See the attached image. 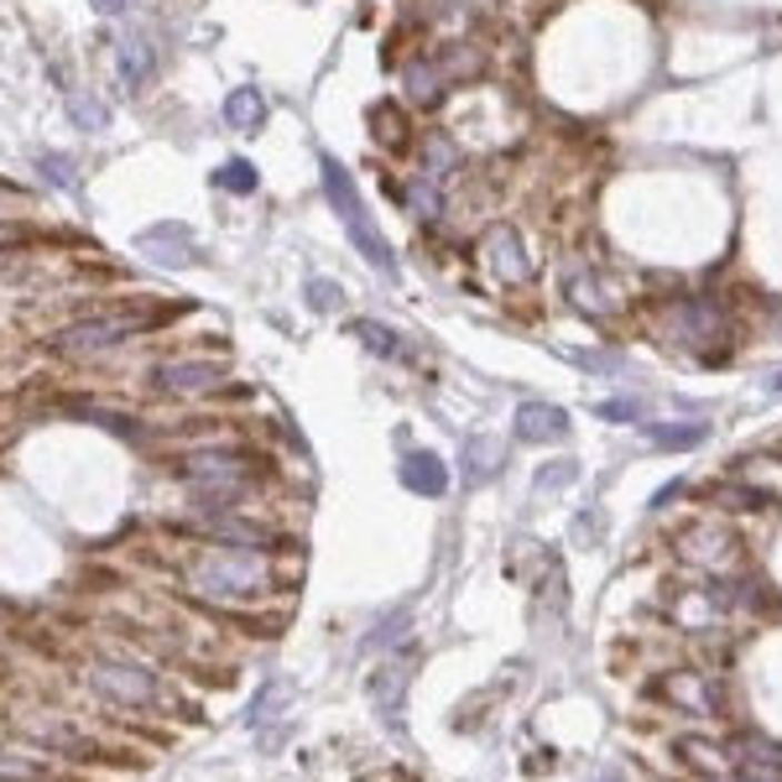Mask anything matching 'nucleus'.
<instances>
[{
	"mask_svg": "<svg viewBox=\"0 0 782 782\" xmlns=\"http://www.w3.org/2000/svg\"><path fill=\"white\" fill-rule=\"evenodd\" d=\"M272 579L277 574H272V563H267L261 548H230V543L204 553V559L188 569V584H193L214 611H235L245 600H261L272 590Z\"/></svg>",
	"mask_w": 782,
	"mask_h": 782,
	"instance_id": "f257e3e1",
	"label": "nucleus"
},
{
	"mask_svg": "<svg viewBox=\"0 0 782 782\" xmlns=\"http://www.w3.org/2000/svg\"><path fill=\"white\" fill-rule=\"evenodd\" d=\"M178 475L193 495H204V507L230 511L240 501H251L255 491V460L240 449H193L178 460Z\"/></svg>",
	"mask_w": 782,
	"mask_h": 782,
	"instance_id": "f03ea898",
	"label": "nucleus"
},
{
	"mask_svg": "<svg viewBox=\"0 0 782 782\" xmlns=\"http://www.w3.org/2000/svg\"><path fill=\"white\" fill-rule=\"evenodd\" d=\"M323 193H329L334 214L344 220L350 240L360 245V255L371 261L375 272H391V267H397V255H391L387 235L375 230L371 214H365V204H360V193H355V178H350V168H344V162H334V157H323Z\"/></svg>",
	"mask_w": 782,
	"mask_h": 782,
	"instance_id": "7ed1b4c3",
	"label": "nucleus"
},
{
	"mask_svg": "<svg viewBox=\"0 0 782 782\" xmlns=\"http://www.w3.org/2000/svg\"><path fill=\"white\" fill-rule=\"evenodd\" d=\"M89 689H94L104 704H116V710L168 714L162 710V679L141 663H116V658H104V663L89 668Z\"/></svg>",
	"mask_w": 782,
	"mask_h": 782,
	"instance_id": "20e7f679",
	"label": "nucleus"
},
{
	"mask_svg": "<svg viewBox=\"0 0 782 782\" xmlns=\"http://www.w3.org/2000/svg\"><path fill=\"white\" fill-rule=\"evenodd\" d=\"M147 323L152 319L137 313V308H104V313H89V319L58 329V334H52V350H58V355H100V350H116V344H126L131 334H141Z\"/></svg>",
	"mask_w": 782,
	"mask_h": 782,
	"instance_id": "39448f33",
	"label": "nucleus"
},
{
	"mask_svg": "<svg viewBox=\"0 0 782 782\" xmlns=\"http://www.w3.org/2000/svg\"><path fill=\"white\" fill-rule=\"evenodd\" d=\"M658 323H663V334L673 344H694V350H710L731 334V319H725V308L710 303V298H668L658 308Z\"/></svg>",
	"mask_w": 782,
	"mask_h": 782,
	"instance_id": "423d86ee",
	"label": "nucleus"
},
{
	"mask_svg": "<svg viewBox=\"0 0 782 782\" xmlns=\"http://www.w3.org/2000/svg\"><path fill=\"white\" fill-rule=\"evenodd\" d=\"M480 261H485L491 277L495 282H507V288L532 282V255L522 251V240H517L511 224H491V230H485V240H480Z\"/></svg>",
	"mask_w": 782,
	"mask_h": 782,
	"instance_id": "0eeeda50",
	"label": "nucleus"
},
{
	"mask_svg": "<svg viewBox=\"0 0 782 782\" xmlns=\"http://www.w3.org/2000/svg\"><path fill=\"white\" fill-rule=\"evenodd\" d=\"M569 298H574L590 319H611V313H621L626 308V292H621V282L615 277H600V272H579L574 282H569Z\"/></svg>",
	"mask_w": 782,
	"mask_h": 782,
	"instance_id": "6e6552de",
	"label": "nucleus"
},
{
	"mask_svg": "<svg viewBox=\"0 0 782 782\" xmlns=\"http://www.w3.org/2000/svg\"><path fill=\"white\" fill-rule=\"evenodd\" d=\"M214 387H220V365H209V360H172L157 371V391H168V397H199Z\"/></svg>",
	"mask_w": 782,
	"mask_h": 782,
	"instance_id": "1a4fd4ad",
	"label": "nucleus"
},
{
	"mask_svg": "<svg viewBox=\"0 0 782 782\" xmlns=\"http://www.w3.org/2000/svg\"><path fill=\"white\" fill-rule=\"evenodd\" d=\"M683 559L710 563V569H731L741 559V548H735V532H725V528H694V532H683Z\"/></svg>",
	"mask_w": 782,
	"mask_h": 782,
	"instance_id": "9d476101",
	"label": "nucleus"
},
{
	"mask_svg": "<svg viewBox=\"0 0 782 782\" xmlns=\"http://www.w3.org/2000/svg\"><path fill=\"white\" fill-rule=\"evenodd\" d=\"M517 433L528 443H563L569 439V418L553 402H528V408L517 412Z\"/></svg>",
	"mask_w": 782,
	"mask_h": 782,
	"instance_id": "9b49d317",
	"label": "nucleus"
},
{
	"mask_svg": "<svg viewBox=\"0 0 782 782\" xmlns=\"http://www.w3.org/2000/svg\"><path fill=\"white\" fill-rule=\"evenodd\" d=\"M141 251L162 261V267H188L193 261V240H188L183 224H152L147 235H141Z\"/></svg>",
	"mask_w": 782,
	"mask_h": 782,
	"instance_id": "f8f14e48",
	"label": "nucleus"
},
{
	"mask_svg": "<svg viewBox=\"0 0 782 782\" xmlns=\"http://www.w3.org/2000/svg\"><path fill=\"white\" fill-rule=\"evenodd\" d=\"M37 741L58 746L69 762H104V746L94 735H84L79 725H37Z\"/></svg>",
	"mask_w": 782,
	"mask_h": 782,
	"instance_id": "ddd939ff",
	"label": "nucleus"
},
{
	"mask_svg": "<svg viewBox=\"0 0 782 782\" xmlns=\"http://www.w3.org/2000/svg\"><path fill=\"white\" fill-rule=\"evenodd\" d=\"M663 694L679 699L689 714H714V710H720V689H714L704 673H683V679H668Z\"/></svg>",
	"mask_w": 782,
	"mask_h": 782,
	"instance_id": "4468645a",
	"label": "nucleus"
},
{
	"mask_svg": "<svg viewBox=\"0 0 782 782\" xmlns=\"http://www.w3.org/2000/svg\"><path fill=\"white\" fill-rule=\"evenodd\" d=\"M116 63H120V79L131 89H141L147 79H152V69H157V48H152V37H126L120 42V52H116Z\"/></svg>",
	"mask_w": 782,
	"mask_h": 782,
	"instance_id": "2eb2a0df",
	"label": "nucleus"
},
{
	"mask_svg": "<svg viewBox=\"0 0 782 782\" xmlns=\"http://www.w3.org/2000/svg\"><path fill=\"white\" fill-rule=\"evenodd\" d=\"M402 485L418 495H443L449 491V470H443L439 454H408L402 460Z\"/></svg>",
	"mask_w": 782,
	"mask_h": 782,
	"instance_id": "dca6fc26",
	"label": "nucleus"
},
{
	"mask_svg": "<svg viewBox=\"0 0 782 782\" xmlns=\"http://www.w3.org/2000/svg\"><path fill=\"white\" fill-rule=\"evenodd\" d=\"M371 137L381 141L387 152H408V147H412L408 116H402V110H397V104H391V100H381V104H375V110H371Z\"/></svg>",
	"mask_w": 782,
	"mask_h": 782,
	"instance_id": "f3484780",
	"label": "nucleus"
},
{
	"mask_svg": "<svg viewBox=\"0 0 782 782\" xmlns=\"http://www.w3.org/2000/svg\"><path fill=\"white\" fill-rule=\"evenodd\" d=\"M224 120H230L235 131H255V126L267 120V100H261V89H235V94L224 100Z\"/></svg>",
	"mask_w": 782,
	"mask_h": 782,
	"instance_id": "a211bd4d",
	"label": "nucleus"
},
{
	"mask_svg": "<svg viewBox=\"0 0 782 782\" xmlns=\"http://www.w3.org/2000/svg\"><path fill=\"white\" fill-rule=\"evenodd\" d=\"M501 470V439H470L464 449V480H491Z\"/></svg>",
	"mask_w": 782,
	"mask_h": 782,
	"instance_id": "6ab92c4d",
	"label": "nucleus"
},
{
	"mask_svg": "<svg viewBox=\"0 0 782 782\" xmlns=\"http://www.w3.org/2000/svg\"><path fill=\"white\" fill-rule=\"evenodd\" d=\"M646 439L663 449H694L704 443V423H646Z\"/></svg>",
	"mask_w": 782,
	"mask_h": 782,
	"instance_id": "aec40b11",
	"label": "nucleus"
},
{
	"mask_svg": "<svg viewBox=\"0 0 782 782\" xmlns=\"http://www.w3.org/2000/svg\"><path fill=\"white\" fill-rule=\"evenodd\" d=\"M423 162H428V178L439 183V178H449V172L460 168V147H454V141H443V137H428L423 141Z\"/></svg>",
	"mask_w": 782,
	"mask_h": 782,
	"instance_id": "412c9836",
	"label": "nucleus"
},
{
	"mask_svg": "<svg viewBox=\"0 0 782 782\" xmlns=\"http://www.w3.org/2000/svg\"><path fill=\"white\" fill-rule=\"evenodd\" d=\"M0 782H52V772L42 762L17 756V751H0Z\"/></svg>",
	"mask_w": 782,
	"mask_h": 782,
	"instance_id": "4be33fe9",
	"label": "nucleus"
},
{
	"mask_svg": "<svg viewBox=\"0 0 782 782\" xmlns=\"http://www.w3.org/2000/svg\"><path fill=\"white\" fill-rule=\"evenodd\" d=\"M288 699H292V689H288V683H272V689H267V694L255 699V710H251V725H272L277 714H282V710H277V704H288Z\"/></svg>",
	"mask_w": 782,
	"mask_h": 782,
	"instance_id": "5701e85b",
	"label": "nucleus"
},
{
	"mask_svg": "<svg viewBox=\"0 0 782 782\" xmlns=\"http://www.w3.org/2000/svg\"><path fill=\"white\" fill-rule=\"evenodd\" d=\"M350 329H355L360 340L371 344V350H381V355H397V340H391V329L387 323H371V319H355L350 323Z\"/></svg>",
	"mask_w": 782,
	"mask_h": 782,
	"instance_id": "b1692460",
	"label": "nucleus"
},
{
	"mask_svg": "<svg viewBox=\"0 0 782 782\" xmlns=\"http://www.w3.org/2000/svg\"><path fill=\"white\" fill-rule=\"evenodd\" d=\"M220 188H230V193H251V188H255V168H251V162H240V157H235V162H224V168H220Z\"/></svg>",
	"mask_w": 782,
	"mask_h": 782,
	"instance_id": "393cba45",
	"label": "nucleus"
},
{
	"mask_svg": "<svg viewBox=\"0 0 782 782\" xmlns=\"http://www.w3.org/2000/svg\"><path fill=\"white\" fill-rule=\"evenodd\" d=\"M408 204H412V214H418V220H433V214H439V183H433V178H423V183L408 193Z\"/></svg>",
	"mask_w": 782,
	"mask_h": 782,
	"instance_id": "a878e982",
	"label": "nucleus"
},
{
	"mask_svg": "<svg viewBox=\"0 0 782 782\" xmlns=\"http://www.w3.org/2000/svg\"><path fill=\"white\" fill-rule=\"evenodd\" d=\"M402 679H408L402 668H387V673H375V679H371V694L381 699L387 710H397V689H402Z\"/></svg>",
	"mask_w": 782,
	"mask_h": 782,
	"instance_id": "bb28decb",
	"label": "nucleus"
},
{
	"mask_svg": "<svg viewBox=\"0 0 782 782\" xmlns=\"http://www.w3.org/2000/svg\"><path fill=\"white\" fill-rule=\"evenodd\" d=\"M600 418H611V423H636L642 418V402L626 397V402H600Z\"/></svg>",
	"mask_w": 782,
	"mask_h": 782,
	"instance_id": "cd10ccee",
	"label": "nucleus"
},
{
	"mask_svg": "<svg viewBox=\"0 0 782 782\" xmlns=\"http://www.w3.org/2000/svg\"><path fill=\"white\" fill-rule=\"evenodd\" d=\"M308 303L319 308V313H323V308H340V282H323V277H319V282L308 288Z\"/></svg>",
	"mask_w": 782,
	"mask_h": 782,
	"instance_id": "c85d7f7f",
	"label": "nucleus"
},
{
	"mask_svg": "<svg viewBox=\"0 0 782 782\" xmlns=\"http://www.w3.org/2000/svg\"><path fill=\"white\" fill-rule=\"evenodd\" d=\"M574 480V464H553V470H538V491H559Z\"/></svg>",
	"mask_w": 782,
	"mask_h": 782,
	"instance_id": "c756f323",
	"label": "nucleus"
},
{
	"mask_svg": "<svg viewBox=\"0 0 782 782\" xmlns=\"http://www.w3.org/2000/svg\"><path fill=\"white\" fill-rule=\"evenodd\" d=\"M42 172H48L58 188H73V168H69V157H42Z\"/></svg>",
	"mask_w": 782,
	"mask_h": 782,
	"instance_id": "7c9ffc66",
	"label": "nucleus"
},
{
	"mask_svg": "<svg viewBox=\"0 0 782 782\" xmlns=\"http://www.w3.org/2000/svg\"><path fill=\"white\" fill-rule=\"evenodd\" d=\"M116 584H120V579L110 574V569H89V574H84V590H116Z\"/></svg>",
	"mask_w": 782,
	"mask_h": 782,
	"instance_id": "2f4dec72",
	"label": "nucleus"
},
{
	"mask_svg": "<svg viewBox=\"0 0 782 782\" xmlns=\"http://www.w3.org/2000/svg\"><path fill=\"white\" fill-rule=\"evenodd\" d=\"M94 11L100 17H120V11H131V0H94Z\"/></svg>",
	"mask_w": 782,
	"mask_h": 782,
	"instance_id": "473e14b6",
	"label": "nucleus"
},
{
	"mask_svg": "<svg viewBox=\"0 0 782 782\" xmlns=\"http://www.w3.org/2000/svg\"><path fill=\"white\" fill-rule=\"evenodd\" d=\"M735 782H772V778H735Z\"/></svg>",
	"mask_w": 782,
	"mask_h": 782,
	"instance_id": "72a5a7b5",
	"label": "nucleus"
}]
</instances>
